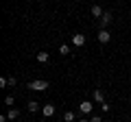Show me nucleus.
Here are the masks:
<instances>
[{
	"label": "nucleus",
	"instance_id": "f257e3e1",
	"mask_svg": "<svg viewBox=\"0 0 131 122\" xmlns=\"http://www.w3.org/2000/svg\"><path fill=\"white\" fill-rule=\"evenodd\" d=\"M28 87L35 89V92H44V89H48V81H42V79L31 81V83H28Z\"/></svg>",
	"mask_w": 131,
	"mask_h": 122
},
{
	"label": "nucleus",
	"instance_id": "f03ea898",
	"mask_svg": "<svg viewBox=\"0 0 131 122\" xmlns=\"http://www.w3.org/2000/svg\"><path fill=\"white\" fill-rule=\"evenodd\" d=\"M96 39H98L101 44H107L109 39H112V33H109L107 28H101V31H98V35H96Z\"/></svg>",
	"mask_w": 131,
	"mask_h": 122
},
{
	"label": "nucleus",
	"instance_id": "7ed1b4c3",
	"mask_svg": "<svg viewBox=\"0 0 131 122\" xmlns=\"http://www.w3.org/2000/svg\"><path fill=\"white\" fill-rule=\"evenodd\" d=\"M92 109H94V105H92V100H83V103L79 105V111L83 113V116H85V113H92Z\"/></svg>",
	"mask_w": 131,
	"mask_h": 122
},
{
	"label": "nucleus",
	"instance_id": "20e7f679",
	"mask_svg": "<svg viewBox=\"0 0 131 122\" xmlns=\"http://www.w3.org/2000/svg\"><path fill=\"white\" fill-rule=\"evenodd\" d=\"M112 22H114V15L109 13V11H105V13H103V18H101V28H105L107 24H112Z\"/></svg>",
	"mask_w": 131,
	"mask_h": 122
},
{
	"label": "nucleus",
	"instance_id": "39448f33",
	"mask_svg": "<svg viewBox=\"0 0 131 122\" xmlns=\"http://www.w3.org/2000/svg\"><path fill=\"white\" fill-rule=\"evenodd\" d=\"M42 113H44L46 118L55 116V105H50V103H48V105H44V107H42Z\"/></svg>",
	"mask_w": 131,
	"mask_h": 122
},
{
	"label": "nucleus",
	"instance_id": "423d86ee",
	"mask_svg": "<svg viewBox=\"0 0 131 122\" xmlns=\"http://www.w3.org/2000/svg\"><path fill=\"white\" fill-rule=\"evenodd\" d=\"M72 44H74L77 48H81V46L85 44V35H79V33H77V35H72Z\"/></svg>",
	"mask_w": 131,
	"mask_h": 122
},
{
	"label": "nucleus",
	"instance_id": "0eeeda50",
	"mask_svg": "<svg viewBox=\"0 0 131 122\" xmlns=\"http://www.w3.org/2000/svg\"><path fill=\"white\" fill-rule=\"evenodd\" d=\"M92 98H94V103H105V94H103V89H94Z\"/></svg>",
	"mask_w": 131,
	"mask_h": 122
},
{
	"label": "nucleus",
	"instance_id": "6e6552de",
	"mask_svg": "<svg viewBox=\"0 0 131 122\" xmlns=\"http://www.w3.org/2000/svg\"><path fill=\"white\" fill-rule=\"evenodd\" d=\"M18 116H20V111H18V109H15V107H11L9 111H7V118H9L11 122H15V120H18Z\"/></svg>",
	"mask_w": 131,
	"mask_h": 122
},
{
	"label": "nucleus",
	"instance_id": "1a4fd4ad",
	"mask_svg": "<svg viewBox=\"0 0 131 122\" xmlns=\"http://www.w3.org/2000/svg\"><path fill=\"white\" fill-rule=\"evenodd\" d=\"M103 13H105V11L101 9L98 5H92V15H94V18H98V20H101V18H103Z\"/></svg>",
	"mask_w": 131,
	"mask_h": 122
},
{
	"label": "nucleus",
	"instance_id": "9d476101",
	"mask_svg": "<svg viewBox=\"0 0 131 122\" xmlns=\"http://www.w3.org/2000/svg\"><path fill=\"white\" fill-rule=\"evenodd\" d=\"M26 109L31 113H35V111H39V103H35V100H28V105H26Z\"/></svg>",
	"mask_w": 131,
	"mask_h": 122
},
{
	"label": "nucleus",
	"instance_id": "9b49d317",
	"mask_svg": "<svg viewBox=\"0 0 131 122\" xmlns=\"http://www.w3.org/2000/svg\"><path fill=\"white\" fill-rule=\"evenodd\" d=\"M37 61L39 63H48V61H50V55H48V52H37Z\"/></svg>",
	"mask_w": 131,
	"mask_h": 122
},
{
	"label": "nucleus",
	"instance_id": "f8f14e48",
	"mask_svg": "<svg viewBox=\"0 0 131 122\" xmlns=\"http://www.w3.org/2000/svg\"><path fill=\"white\" fill-rule=\"evenodd\" d=\"M74 120H77L74 111H66V113H63V122H74Z\"/></svg>",
	"mask_w": 131,
	"mask_h": 122
},
{
	"label": "nucleus",
	"instance_id": "ddd939ff",
	"mask_svg": "<svg viewBox=\"0 0 131 122\" xmlns=\"http://www.w3.org/2000/svg\"><path fill=\"white\" fill-rule=\"evenodd\" d=\"M59 52H61V55H70V46H68V44H61V46H59Z\"/></svg>",
	"mask_w": 131,
	"mask_h": 122
},
{
	"label": "nucleus",
	"instance_id": "4468645a",
	"mask_svg": "<svg viewBox=\"0 0 131 122\" xmlns=\"http://www.w3.org/2000/svg\"><path fill=\"white\" fill-rule=\"evenodd\" d=\"M15 85H18V79L15 76H9V87H15Z\"/></svg>",
	"mask_w": 131,
	"mask_h": 122
},
{
	"label": "nucleus",
	"instance_id": "2eb2a0df",
	"mask_svg": "<svg viewBox=\"0 0 131 122\" xmlns=\"http://www.w3.org/2000/svg\"><path fill=\"white\" fill-rule=\"evenodd\" d=\"M0 87H9V79L2 76V79H0Z\"/></svg>",
	"mask_w": 131,
	"mask_h": 122
},
{
	"label": "nucleus",
	"instance_id": "dca6fc26",
	"mask_svg": "<svg viewBox=\"0 0 131 122\" xmlns=\"http://www.w3.org/2000/svg\"><path fill=\"white\" fill-rule=\"evenodd\" d=\"M5 105H9V107H13V96H7V98H5Z\"/></svg>",
	"mask_w": 131,
	"mask_h": 122
},
{
	"label": "nucleus",
	"instance_id": "f3484780",
	"mask_svg": "<svg viewBox=\"0 0 131 122\" xmlns=\"http://www.w3.org/2000/svg\"><path fill=\"white\" fill-rule=\"evenodd\" d=\"M90 122H101V116H92V118H90Z\"/></svg>",
	"mask_w": 131,
	"mask_h": 122
},
{
	"label": "nucleus",
	"instance_id": "a211bd4d",
	"mask_svg": "<svg viewBox=\"0 0 131 122\" xmlns=\"http://www.w3.org/2000/svg\"><path fill=\"white\" fill-rule=\"evenodd\" d=\"M79 122H90V120H85V118H81V120H79Z\"/></svg>",
	"mask_w": 131,
	"mask_h": 122
},
{
	"label": "nucleus",
	"instance_id": "6ab92c4d",
	"mask_svg": "<svg viewBox=\"0 0 131 122\" xmlns=\"http://www.w3.org/2000/svg\"><path fill=\"white\" fill-rule=\"evenodd\" d=\"M129 103H131V98H129Z\"/></svg>",
	"mask_w": 131,
	"mask_h": 122
},
{
	"label": "nucleus",
	"instance_id": "aec40b11",
	"mask_svg": "<svg viewBox=\"0 0 131 122\" xmlns=\"http://www.w3.org/2000/svg\"><path fill=\"white\" fill-rule=\"evenodd\" d=\"M129 85H131V81H129Z\"/></svg>",
	"mask_w": 131,
	"mask_h": 122
},
{
	"label": "nucleus",
	"instance_id": "412c9836",
	"mask_svg": "<svg viewBox=\"0 0 131 122\" xmlns=\"http://www.w3.org/2000/svg\"><path fill=\"white\" fill-rule=\"evenodd\" d=\"M129 120H131V116H129Z\"/></svg>",
	"mask_w": 131,
	"mask_h": 122
}]
</instances>
